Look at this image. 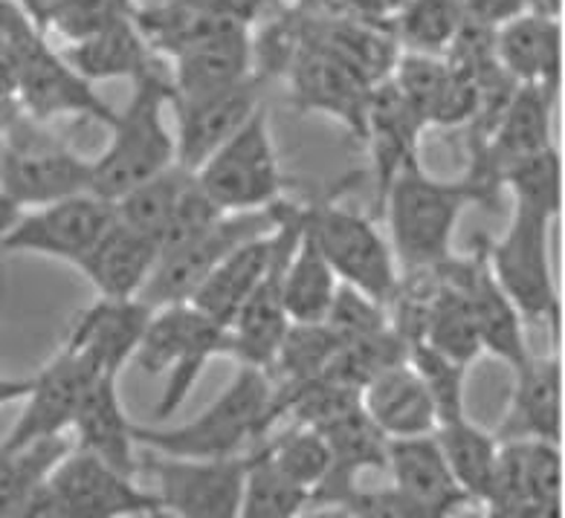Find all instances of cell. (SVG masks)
<instances>
[{"instance_id": "49", "label": "cell", "mask_w": 565, "mask_h": 518, "mask_svg": "<svg viewBox=\"0 0 565 518\" xmlns=\"http://www.w3.org/2000/svg\"><path fill=\"white\" fill-rule=\"evenodd\" d=\"M333 3L351 12V15L369 18V21H386V24L388 18L403 7V0H333Z\"/></svg>"}, {"instance_id": "33", "label": "cell", "mask_w": 565, "mask_h": 518, "mask_svg": "<svg viewBox=\"0 0 565 518\" xmlns=\"http://www.w3.org/2000/svg\"><path fill=\"white\" fill-rule=\"evenodd\" d=\"M415 342L433 348L435 354L447 356L452 363L467 365V368L481 356L479 333L472 325L465 295L441 270H435L429 290H426Z\"/></svg>"}, {"instance_id": "21", "label": "cell", "mask_w": 565, "mask_h": 518, "mask_svg": "<svg viewBox=\"0 0 565 518\" xmlns=\"http://www.w3.org/2000/svg\"><path fill=\"white\" fill-rule=\"evenodd\" d=\"M154 307L142 299H96L73 319L71 333L64 336L67 345L90 359L102 374L119 377L125 365L134 359V350L146 333L148 319Z\"/></svg>"}, {"instance_id": "22", "label": "cell", "mask_w": 565, "mask_h": 518, "mask_svg": "<svg viewBox=\"0 0 565 518\" xmlns=\"http://www.w3.org/2000/svg\"><path fill=\"white\" fill-rule=\"evenodd\" d=\"M495 58L516 85L559 94L563 87V21L522 15L493 30Z\"/></svg>"}, {"instance_id": "19", "label": "cell", "mask_w": 565, "mask_h": 518, "mask_svg": "<svg viewBox=\"0 0 565 518\" xmlns=\"http://www.w3.org/2000/svg\"><path fill=\"white\" fill-rule=\"evenodd\" d=\"M424 125L456 128L479 117V87L447 55L401 53L388 73Z\"/></svg>"}, {"instance_id": "40", "label": "cell", "mask_w": 565, "mask_h": 518, "mask_svg": "<svg viewBox=\"0 0 565 518\" xmlns=\"http://www.w3.org/2000/svg\"><path fill=\"white\" fill-rule=\"evenodd\" d=\"M499 186L508 188L516 206L559 217L563 212V157L557 145H548L534 157H525L502 171Z\"/></svg>"}, {"instance_id": "13", "label": "cell", "mask_w": 565, "mask_h": 518, "mask_svg": "<svg viewBox=\"0 0 565 518\" xmlns=\"http://www.w3.org/2000/svg\"><path fill=\"white\" fill-rule=\"evenodd\" d=\"M302 229V203L285 201L279 220V238H276V256L264 272V279L249 293V299L241 304L235 319L230 322V356L238 359V365H253L267 371L273 365V356L285 339L290 319L281 302V272H285L287 256L294 249L296 238Z\"/></svg>"}, {"instance_id": "35", "label": "cell", "mask_w": 565, "mask_h": 518, "mask_svg": "<svg viewBox=\"0 0 565 518\" xmlns=\"http://www.w3.org/2000/svg\"><path fill=\"white\" fill-rule=\"evenodd\" d=\"M465 21L461 0H403V7L388 18V30L401 53L447 55Z\"/></svg>"}, {"instance_id": "41", "label": "cell", "mask_w": 565, "mask_h": 518, "mask_svg": "<svg viewBox=\"0 0 565 518\" xmlns=\"http://www.w3.org/2000/svg\"><path fill=\"white\" fill-rule=\"evenodd\" d=\"M310 504V495L273 470L258 449H249L247 478L238 518H296Z\"/></svg>"}, {"instance_id": "17", "label": "cell", "mask_w": 565, "mask_h": 518, "mask_svg": "<svg viewBox=\"0 0 565 518\" xmlns=\"http://www.w3.org/2000/svg\"><path fill=\"white\" fill-rule=\"evenodd\" d=\"M285 78L290 85V99H294L296 110L331 117L354 140L363 142L365 108H369L372 85L360 73L345 67L340 58L328 55L326 50L302 41L287 64Z\"/></svg>"}, {"instance_id": "47", "label": "cell", "mask_w": 565, "mask_h": 518, "mask_svg": "<svg viewBox=\"0 0 565 518\" xmlns=\"http://www.w3.org/2000/svg\"><path fill=\"white\" fill-rule=\"evenodd\" d=\"M488 518H563V498H534L502 507H484Z\"/></svg>"}, {"instance_id": "10", "label": "cell", "mask_w": 565, "mask_h": 518, "mask_svg": "<svg viewBox=\"0 0 565 518\" xmlns=\"http://www.w3.org/2000/svg\"><path fill=\"white\" fill-rule=\"evenodd\" d=\"M249 452L233 457H174L148 452L140 472L154 478L163 512L178 518H238Z\"/></svg>"}, {"instance_id": "6", "label": "cell", "mask_w": 565, "mask_h": 518, "mask_svg": "<svg viewBox=\"0 0 565 518\" xmlns=\"http://www.w3.org/2000/svg\"><path fill=\"white\" fill-rule=\"evenodd\" d=\"M557 217L513 203L502 238L484 240L490 272L525 322H548L559 336L563 302L554 284L551 226Z\"/></svg>"}, {"instance_id": "16", "label": "cell", "mask_w": 565, "mask_h": 518, "mask_svg": "<svg viewBox=\"0 0 565 518\" xmlns=\"http://www.w3.org/2000/svg\"><path fill=\"white\" fill-rule=\"evenodd\" d=\"M99 374V368L82 350L64 342L58 354L39 374H32L24 414L12 425V432L0 443V449H21L26 443L58 438L67 432L78 406L85 400L87 388L94 386Z\"/></svg>"}, {"instance_id": "44", "label": "cell", "mask_w": 565, "mask_h": 518, "mask_svg": "<svg viewBox=\"0 0 565 518\" xmlns=\"http://www.w3.org/2000/svg\"><path fill=\"white\" fill-rule=\"evenodd\" d=\"M221 215H226V212L217 209L215 203H212L210 197L203 194V188L198 186V180L192 177L189 188L183 192V197H180V203L174 206V212H171L169 224H166V229L160 233V240H157V252L163 256V252H169V249L180 247V244H186V240H192L194 235L203 233L206 226L215 224Z\"/></svg>"}, {"instance_id": "43", "label": "cell", "mask_w": 565, "mask_h": 518, "mask_svg": "<svg viewBox=\"0 0 565 518\" xmlns=\"http://www.w3.org/2000/svg\"><path fill=\"white\" fill-rule=\"evenodd\" d=\"M131 15V0H58L41 15L39 24L55 26L67 41H78Z\"/></svg>"}, {"instance_id": "14", "label": "cell", "mask_w": 565, "mask_h": 518, "mask_svg": "<svg viewBox=\"0 0 565 518\" xmlns=\"http://www.w3.org/2000/svg\"><path fill=\"white\" fill-rule=\"evenodd\" d=\"M47 487L71 518H146L163 512L154 489H142L131 475L76 446L50 472Z\"/></svg>"}, {"instance_id": "5", "label": "cell", "mask_w": 565, "mask_h": 518, "mask_svg": "<svg viewBox=\"0 0 565 518\" xmlns=\"http://www.w3.org/2000/svg\"><path fill=\"white\" fill-rule=\"evenodd\" d=\"M230 354V333L224 325L203 316L194 304L154 307L134 359L148 374H169L166 391L154 406V418L166 420L186 402L201 371L215 356Z\"/></svg>"}, {"instance_id": "11", "label": "cell", "mask_w": 565, "mask_h": 518, "mask_svg": "<svg viewBox=\"0 0 565 518\" xmlns=\"http://www.w3.org/2000/svg\"><path fill=\"white\" fill-rule=\"evenodd\" d=\"M0 186L21 209H35L71 194L90 192V160L24 125L0 145Z\"/></svg>"}, {"instance_id": "52", "label": "cell", "mask_w": 565, "mask_h": 518, "mask_svg": "<svg viewBox=\"0 0 565 518\" xmlns=\"http://www.w3.org/2000/svg\"><path fill=\"white\" fill-rule=\"evenodd\" d=\"M296 518H354L345 504H308Z\"/></svg>"}, {"instance_id": "50", "label": "cell", "mask_w": 565, "mask_h": 518, "mask_svg": "<svg viewBox=\"0 0 565 518\" xmlns=\"http://www.w3.org/2000/svg\"><path fill=\"white\" fill-rule=\"evenodd\" d=\"M32 388V377H7L0 374V409L3 406H12V402L26 400Z\"/></svg>"}, {"instance_id": "26", "label": "cell", "mask_w": 565, "mask_h": 518, "mask_svg": "<svg viewBox=\"0 0 565 518\" xmlns=\"http://www.w3.org/2000/svg\"><path fill=\"white\" fill-rule=\"evenodd\" d=\"M134 425L128 420L119 400V377L114 374H99L94 386L87 388L85 400L78 406L73 418V432H76V449H85L99 461H105L114 470L137 478L140 472V455H137V438Z\"/></svg>"}, {"instance_id": "28", "label": "cell", "mask_w": 565, "mask_h": 518, "mask_svg": "<svg viewBox=\"0 0 565 518\" xmlns=\"http://www.w3.org/2000/svg\"><path fill=\"white\" fill-rule=\"evenodd\" d=\"M386 475L392 478V487L433 510L452 512L465 504H472L452 478L441 446L435 441V432L388 441Z\"/></svg>"}, {"instance_id": "12", "label": "cell", "mask_w": 565, "mask_h": 518, "mask_svg": "<svg viewBox=\"0 0 565 518\" xmlns=\"http://www.w3.org/2000/svg\"><path fill=\"white\" fill-rule=\"evenodd\" d=\"M110 220L114 203L94 192L71 194L21 212L7 238L0 240V252H24L76 263L108 229Z\"/></svg>"}, {"instance_id": "23", "label": "cell", "mask_w": 565, "mask_h": 518, "mask_svg": "<svg viewBox=\"0 0 565 518\" xmlns=\"http://www.w3.org/2000/svg\"><path fill=\"white\" fill-rule=\"evenodd\" d=\"M157 256L160 252L154 240L125 226L114 215L108 229L73 267L96 287L102 299H140Z\"/></svg>"}, {"instance_id": "45", "label": "cell", "mask_w": 565, "mask_h": 518, "mask_svg": "<svg viewBox=\"0 0 565 518\" xmlns=\"http://www.w3.org/2000/svg\"><path fill=\"white\" fill-rule=\"evenodd\" d=\"M354 518H444L449 512L433 510L424 504L412 501L409 495H403L395 487L380 489H356L345 504Z\"/></svg>"}, {"instance_id": "25", "label": "cell", "mask_w": 565, "mask_h": 518, "mask_svg": "<svg viewBox=\"0 0 565 518\" xmlns=\"http://www.w3.org/2000/svg\"><path fill=\"white\" fill-rule=\"evenodd\" d=\"M171 62H174L169 71L171 99L210 96L256 76L249 26H235L221 35H212L189 47L186 53L174 55Z\"/></svg>"}, {"instance_id": "36", "label": "cell", "mask_w": 565, "mask_h": 518, "mask_svg": "<svg viewBox=\"0 0 565 518\" xmlns=\"http://www.w3.org/2000/svg\"><path fill=\"white\" fill-rule=\"evenodd\" d=\"M340 348V333L333 331L328 322L290 325L279 350L273 356V365L267 368L273 391H294V388L305 386L310 379L322 377Z\"/></svg>"}, {"instance_id": "18", "label": "cell", "mask_w": 565, "mask_h": 518, "mask_svg": "<svg viewBox=\"0 0 565 518\" xmlns=\"http://www.w3.org/2000/svg\"><path fill=\"white\" fill-rule=\"evenodd\" d=\"M262 90L264 78L249 76L241 85L210 96H194V99L169 96V110H174V119H178V131H174L178 165L192 174L201 169L217 148L262 108Z\"/></svg>"}, {"instance_id": "9", "label": "cell", "mask_w": 565, "mask_h": 518, "mask_svg": "<svg viewBox=\"0 0 565 518\" xmlns=\"http://www.w3.org/2000/svg\"><path fill=\"white\" fill-rule=\"evenodd\" d=\"M281 197L267 209L258 212H233L221 215L203 233L192 240L169 249L157 258L154 270L142 287L140 299L148 307H166V304L192 302V295L201 290V284L210 279L215 267L224 261L233 249L247 244L249 238H258L264 233H273L281 220Z\"/></svg>"}, {"instance_id": "37", "label": "cell", "mask_w": 565, "mask_h": 518, "mask_svg": "<svg viewBox=\"0 0 565 518\" xmlns=\"http://www.w3.org/2000/svg\"><path fill=\"white\" fill-rule=\"evenodd\" d=\"M258 455L273 466V470L285 475L290 484L302 487L305 493L313 495L317 487L326 481L331 470V452L317 429L310 425H290L281 434H267L262 443H256Z\"/></svg>"}, {"instance_id": "48", "label": "cell", "mask_w": 565, "mask_h": 518, "mask_svg": "<svg viewBox=\"0 0 565 518\" xmlns=\"http://www.w3.org/2000/svg\"><path fill=\"white\" fill-rule=\"evenodd\" d=\"M9 518H71L67 516V510H64L62 504H58V498L53 495V489L47 487V481L41 484L35 493L26 498L21 507H18L15 512Z\"/></svg>"}, {"instance_id": "54", "label": "cell", "mask_w": 565, "mask_h": 518, "mask_svg": "<svg viewBox=\"0 0 565 518\" xmlns=\"http://www.w3.org/2000/svg\"><path fill=\"white\" fill-rule=\"evenodd\" d=\"M444 518H488V512H484L481 504H465V507H458V510H452Z\"/></svg>"}, {"instance_id": "53", "label": "cell", "mask_w": 565, "mask_h": 518, "mask_svg": "<svg viewBox=\"0 0 565 518\" xmlns=\"http://www.w3.org/2000/svg\"><path fill=\"white\" fill-rule=\"evenodd\" d=\"M525 12L548 21H563V0H525Z\"/></svg>"}, {"instance_id": "42", "label": "cell", "mask_w": 565, "mask_h": 518, "mask_svg": "<svg viewBox=\"0 0 565 518\" xmlns=\"http://www.w3.org/2000/svg\"><path fill=\"white\" fill-rule=\"evenodd\" d=\"M409 365L424 379L426 391L433 397L435 420L438 423H449V420L467 418L465 409V386H467V365L452 363L447 356L435 354L433 348H426L420 342L409 345Z\"/></svg>"}, {"instance_id": "32", "label": "cell", "mask_w": 565, "mask_h": 518, "mask_svg": "<svg viewBox=\"0 0 565 518\" xmlns=\"http://www.w3.org/2000/svg\"><path fill=\"white\" fill-rule=\"evenodd\" d=\"M340 290V279L333 276L331 263L319 252L317 240L305 229V206H302V229L296 238L290 256H287L285 272H281V302L290 325H317L326 322L333 295Z\"/></svg>"}, {"instance_id": "24", "label": "cell", "mask_w": 565, "mask_h": 518, "mask_svg": "<svg viewBox=\"0 0 565 518\" xmlns=\"http://www.w3.org/2000/svg\"><path fill=\"white\" fill-rule=\"evenodd\" d=\"M495 441H548L563 443V359L531 356L516 371L511 409Z\"/></svg>"}, {"instance_id": "29", "label": "cell", "mask_w": 565, "mask_h": 518, "mask_svg": "<svg viewBox=\"0 0 565 518\" xmlns=\"http://www.w3.org/2000/svg\"><path fill=\"white\" fill-rule=\"evenodd\" d=\"M563 443L499 441V466L488 504L502 507L534 498H563Z\"/></svg>"}, {"instance_id": "8", "label": "cell", "mask_w": 565, "mask_h": 518, "mask_svg": "<svg viewBox=\"0 0 565 518\" xmlns=\"http://www.w3.org/2000/svg\"><path fill=\"white\" fill-rule=\"evenodd\" d=\"M194 180L226 215L267 209L281 201L285 180L264 105L194 171Z\"/></svg>"}, {"instance_id": "34", "label": "cell", "mask_w": 565, "mask_h": 518, "mask_svg": "<svg viewBox=\"0 0 565 518\" xmlns=\"http://www.w3.org/2000/svg\"><path fill=\"white\" fill-rule=\"evenodd\" d=\"M435 441L441 446L452 478L472 504H488L499 466V441L470 418L435 425Z\"/></svg>"}, {"instance_id": "15", "label": "cell", "mask_w": 565, "mask_h": 518, "mask_svg": "<svg viewBox=\"0 0 565 518\" xmlns=\"http://www.w3.org/2000/svg\"><path fill=\"white\" fill-rule=\"evenodd\" d=\"M441 272L465 295L472 325L479 333L481 354L502 359L513 374L522 371L534 356L527 348L525 319L513 307V302L504 295L495 276L490 272L488 256H484V240L472 249L470 256L449 258Z\"/></svg>"}, {"instance_id": "2", "label": "cell", "mask_w": 565, "mask_h": 518, "mask_svg": "<svg viewBox=\"0 0 565 518\" xmlns=\"http://www.w3.org/2000/svg\"><path fill=\"white\" fill-rule=\"evenodd\" d=\"M169 94V71H163V64L134 78L131 99L117 110L108 128L110 142L90 160V192L114 203L178 163L174 133L166 122Z\"/></svg>"}, {"instance_id": "51", "label": "cell", "mask_w": 565, "mask_h": 518, "mask_svg": "<svg viewBox=\"0 0 565 518\" xmlns=\"http://www.w3.org/2000/svg\"><path fill=\"white\" fill-rule=\"evenodd\" d=\"M21 212L24 209H21V206H18V203L9 197L7 188L0 186V240L7 238V233L12 229V226H15V220L21 217Z\"/></svg>"}, {"instance_id": "38", "label": "cell", "mask_w": 565, "mask_h": 518, "mask_svg": "<svg viewBox=\"0 0 565 518\" xmlns=\"http://www.w3.org/2000/svg\"><path fill=\"white\" fill-rule=\"evenodd\" d=\"M71 449L73 443L64 434L21 449H0V518L12 516L50 478V472Z\"/></svg>"}, {"instance_id": "4", "label": "cell", "mask_w": 565, "mask_h": 518, "mask_svg": "<svg viewBox=\"0 0 565 518\" xmlns=\"http://www.w3.org/2000/svg\"><path fill=\"white\" fill-rule=\"evenodd\" d=\"M0 47L32 119L87 117L110 128L117 110L94 94V85L73 71L35 30V21L9 0H0Z\"/></svg>"}, {"instance_id": "30", "label": "cell", "mask_w": 565, "mask_h": 518, "mask_svg": "<svg viewBox=\"0 0 565 518\" xmlns=\"http://www.w3.org/2000/svg\"><path fill=\"white\" fill-rule=\"evenodd\" d=\"M276 238H279V226L273 233L249 238L247 244L233 249L224 261L217 263L210 279L203 281L201 290L192 295L189 304H194L203 316H210L217 325L230 327L241 304L247 302L249 293L256 290L267 267H270L273 256H276Z\"/></svg>"}, {"instance_id": "1", "label": "cell", "mask_w": 565, "mask_h": 518, "mask_svg": "<svg viewBox=\"0 0 565 518\" xmlns=\"http://www.w3.org/2000/svg\"><path fill=\"white\" fill-rule=\"evenodd\" d=\"M470 203H481L470 180H438L420 163L397 171L377 206L386 215L401 276L441 270L456 256L452 238Z\"/></svg>"}, {"instance_id": "27", "label": "cell", "mask_w": 565, "mask_h": 518, "mask_svg": "<svg viewBox=\"0 0 565 518\" xmlns=\"http://www.w3.org/2000/svg\"><path fill=\"white\" fill-rule=\"evenodd\" d=\"M360 402L388 441L433 434L438 425L433 397L426 391L418 371L409 365V359L392 365L386 371H380L372 382H365V388L360 391Z\"/></svg>"}, {"instance_id": "39", "label": "cell", "mask_w": 565, "mask_h": 518, "mask_svg": "<svg viewBox=\"0 0 565 518\" xmlns=\"http://www.w3.org/2000/svg\"><path fill=\"white\" fill-rule=\"evenodd\" d=\"M192 171L174 163L171 169L160 171L157 177L146 180L140 186H134L131 192H125L122 197H117L114 201V215L125 226H131L137 233L148 235L157 244L160 233L169 224L171 212H174V206H178L183 192L192 183Z\"/></svg>"}, {"instance_id": "3", "label": "cell", "mask_w": 565, "mask_h": 518, "mask_svg": "<svg viewBox=\"0 0 565 518\" xmlns=\"http://www.w3.org/2000/svg\"><path fill=\"white\" fill-rule=\"evenodd\" d=\"M273 382L267 371L238 365L233 382L217 395L210 409L174 429L134 425L137 446L174 457H233L244 455L273 432Z\"/></svg>"}, {"instance_id": "31", "label": "cell", "mask_w": 565, "mask_h": 518, "mask_svg": "<svg viewBox=\"0 0 565 518\" xmlns=\"http://www.w3.org/2000/svg\"><path fill=\"white\" fill-rule=\"evenodd\" d=\"M62 55L90 85L102 78H131L134 82L160 67V55L148 47L142 32L134 24V15L114 21L87 39L71 41V47H64Z\"/></svg>"}, {"instance_id": "20", "label": "cell", "mask_w": 565, "mask_h": 518, "mask_svg": "<svg viewBox=\"0 0 565 518\" xmlns=\"http://www.w3.org/2000/svg\"><path fill=\"white\" fill-rule=\"evenodd\" d=\"M424 128V119L415 114V108L397 90L392 78H383V82L372 85L369 108H365L363 145H369V151H372L377 203L386 194L397 171L412 163H420L418 151Z\"/></svg>"}, {"instance_id": "7", "label": "cell", "mask_w": 565, "mask_h": 518, "mask_svg": "<svg viewBox=\"0 0 565 518\" xmlns=\"http://www.w3.org/2000/svg\"><path fill=\"white\" fill-rule=\"evenodd\" d=\"M305 229L317 240L319 252L331 263L340 284L388 307L403 276L392 244L374 226L372 217L345 209L328 197L305 206Z\"/></svg>"}, {"instance_id": "46", "label": "cell", "mask_w": 565, "mask_h": 518, "mask_svg": "<svg viewBox=\"0 0 565 518\" xmlns=\"http://www.w3.org/2000/svg\"><path fill=\"white\" fill-rule=\"evenodd\" d=\"M461 3H465V12L470 21L493 26V30L525 12V0H461Z\"/></svg>"}]
</instances>
